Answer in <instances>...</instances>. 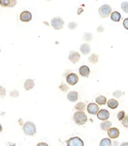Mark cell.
<instances>
[{
  "label": "cell",
  "mask_w": 128,
  "mask_h": 146,
  "mask_svg": "<svg viewBox=\"0 0 128 146\" xmlns=\"http://www.w3.org/2000/svg\"><path fill=\"white\" fill-rule=\"evenodd\" d=\"M73 120L77 125H84L88 120L85 112L83 111H77L73 115Z\"/></svg>",
  "instance_id": "obj_1"
},
{
  "label": "cell",
  "mask_w": 128,
  "mask_h": 146,
  "mask_svg": "<svg viewBox=\"0 0 128 146\" xmlns=\"http://www.w3.org/2000/svg\"><path fill=\"white\" fill-rule=\"evenodd\" d=\"M23 131L27 136H34L36 133V126L33 122H25L23 125Z\"/></svg>",
  "instance_id": "obj_2"
},
{
  "label": "cell",
  "mask_w": 128,
  "mask_h": 146,
  "mask_svg": "<svg viewBox=\"0 0 128 146\" xmlns=\"http://www.w3.org/2000/svg\"><path fill=\"white\" fill-rule=\"evenodd\" d=\"M98 13L100 18L105 19L109 17L111 14L112 13V9L109 4H103L102 6H100L98 9Z\"/></svg>",
  "instance_id": "obj_3"
},
{
  "label": "cell",
  "mask_w": 128,
  "mask_h": 146,
  "mask_svg": "<svg viewBox=\"0 0 128 146\" xmlns=\"http://www.w3.org/2000/svg\"><path fill=\"white\" fill-rule=\"evenodd\" d=\"M65 25L64 20L60 17H55L51 19V26L55 29H63Z\"/></svg>",
  "instance_id": "obj_4"
},
{
  "label": "cell",
  "mask_w": 128,
  "mask_h": 146,
  "mask_svg": "<svg viewBox=\"0 0 128 146\" xmlns=\"http://www.w3.org/2000/svg\"><path fill=\"white\" fill-rule=\"evenodd\" d=\"M67 146H84L83 140L79 137H72L66 141Z\"/></svg>",
  "instance_id": "obj_5"
},
{
  "label": "cell",
  "mask_w": 128,
  "mask_h": 146,
  "mask_svg": "<svg viewBox=\"0 0 128 146\" xmlns=\"http://www.w3.org/2000/svg\"><path fill=\"white\" fill-rule=\"evenodd\" d=\"M86 109H87V112L91 114V115H96L99 112V105L96 102H91V103H89L86 107Z\"/></svg>",
  "instance_id": "obj_6"
},
{
  "label": "cell",
  "mask_w": 128,
  "mask_h": 146,
  "mask_svg": "<svg viewBox=\"0 0 128 146\" xmlns=\"http://www.w3.org/2000/svg\"><path fill=\"white\" fill-rule=\"evenodd\" d=\"M79 82V77L75 73H70L66 76V82L71 86H75Z\"/></svg>",
  "instance_id": "obj_7"
},
{
  "label": "cell",
  "mask_w": 128,
  "mask_h": 146,
  "mask_svg": "<svg viewBox=\"0 0 128 146\" xmlns=\"http://www.w3.org/2000/svg\"><path fill=\"white\" fill-rule=\"evenodd\" d=\"M96 115H97L98 119L101 121H106V120H108V118L110 117V113L106 109H100Z\"/></svg>",
  "instance_id": "obj_8"
},
{
  "label": "cell",
  "mask_w": 128,
  "mask_h": 146,
  "mask_svg": "<svg viewBox=\"0 0 128 146\" xmlns=\"http://www.w3.org/2000/svg\"><path fill=\"white\" fill-rule=\"evenodd\" d=\"M68 58H69L71 62H72L73 64H75V63H78L80 61V55L77 51H71Z\"/></svg>",
  "instance_id": "obj_9"
},
{
  "label": "cell",
  "mask_w": 128,
  "mask_h": 146,
  "mask_svg": "<svg viewBox=\"0 0 128 146\" xmlns=\"http://www.w3.org/2000/svg\"><path fill=\"white\" fill-rule=\"evenodd\" d=\"M107 135L110 139H115L120 136V131L117 128H111L107 130Z\"/></svg>",
  "instance_id": "obj_10"
},
{
  "label": "cell",
  "mask_w": 128,
  "mask_h": 146,
  "mask_svg": "<svg viewBox=\"0 0 128 146\" xmlns=\"http://www.w3.org/2000/svg\"><path fill=\"white\" fill-rule=\"evenodd\" d=\"M19 19L22 22H29L32 20V14L29 11H23L19 15Z\"/></svg>",
  "instance_id": "obj_11"
},
{
  "label": "cell",
  "mask_w": 128,
  "mask_h": 146,
  "mask_svg": "<svg viewBox=\"0 0 128 146\" xmlns=\"http://www.w3.org/2000/svg\"><path fill=\"white\" fill-rule=\"evenodd\" d=\"M17 4V0H0V5L7 8H13Z\"/></svg>",
  "instance_id": "obj_12"
},
{
  "label": "cell",
  "mask_w": 128,
  "mask_h": 146,
  "mask_svg": "<svg viewBox=\"0 0 128 146\" xmlns=\"http://www.w3.org/2000/svg\"><path fill=\"white\" fill-rule=\"evenodd\" d=\"M79 73L83 77H88L90 76V70L89 66H81L79 68Z\"/></svg>",
  "instance_id": "obj_13"
},
{
  "label": "cell",
  "mask_w": 128,
  "mask_h": 146,
  "mask_svg": "<svg viewBox=\"0 0 128 146\" xmlns=\"http://www.w3.org/2000/svg\"><path fill=\"white\" fill-rule=\"evenodd\" d=\"M67 98L71 102H76L79 98V93L76 91H71L67 94Z\"/></svg>",
  "instance_id": "obj_14"
},
{
  "label": "cell",
  "mask_w": 128,
  "mask_h": 146,
  "mask_svg": "<svg viewBox=\"0 0 128 146\" xmlns=\"http://www.w3.org/2000/svg\"><path fill=\"white\" fill-rule=\"evenodd\" d=\"M80 53H81L82 55L86 56V55H88V54L90 53V50H91L90 45L88 44V43H84V44H82L80 45Z\"/></svg>",
  "instance_id": "obj_15"
},
{
  "label": "cell",
  "mask_w": 128,
  "mask_h": 146,
  "mask_svg": "<svg viewBox=\"0 0 128 146\" xmlns=\"http://www.w3.org/2000/svg\"><path fill=\"white\" fill-rule=\"evenodd\" d=\"M24 88L26 91L32 90L33 88H34V81L32 80V79H27L24 83Z\"/></svg>",
  "instance_id": "obj_16"
},
{
  "label": "cell",
  "mask_w": 128,
  "mask_h": 146,
  "mask_svg": "<svg viewBox=\"0 0 128 146\" xmlns=\"http://www.w3.org/2000/svg\"><path fill=\"white\" fill-rule=\"evenodd\" d=\"M100 127L102 130L104 131H107L109 129L112 128V122L108 121V120H106V121H102L100 124Z\"/></svg>",
  "instance_id": "obj_17"
},
{
  "label": "cell",
  "mask_w": 128,
  "mask_h": 146,
  "mask_svg": "<svg viewBox=\"0 0 128 146\" xmlns=\"http://www.w3.org/2000/svg\"><path fill=\"white\" fill-rule=\"evenodd\" d=\"M106 104H107V106L110 108H112V109H115L118 106H119V102L118 101L116 100V99H115V98H111V99H109L107 102H106Z\"/></svg>",
  "instance_id": "obj_18"
},
{
  "label": "cell",
  "mask_w": 128,
  "mask_h": 146,
  "mask_svg": "<svg viewBox=\"0 0 128 146\" xmlns=\"http://www.w3.org/2000/svg\"><path fill=\"white\" fill-rule=\"evenodd\" d=\"M110 16H111V19L113 22H119L121 20V14L119 12H117V11L112 12Z\"/></svg>",
  "instance_id": "obj_19"
},
{
  "label": "cell",
  "mask_w": 128,
  "mask_h": 146,
  "mask_svg": "<svg viewBox=\"0 0 128 146\" xmlns=\"http://www.w3.org/2000/svg\"><path fill=\"white\" fill-rule=\"evenodd\" d=\"M112 141L110 138H104L100 142V146H112Z\"/></svg>",
  "instance_id": "obj_20"
},
{
  "label": "cell",
  "mask_w": 128,
  "mask_h": 146,
  "mask_svg": "<svg viewBox=\"0 0 128 146\" xmlns=\"http://www.w3.org/2000/svg\"><path fill=\"white\" fill-rule=\"evenodd\" d=\"M96 102L99 105V106H101V105H105L106 102H107V99L105 96H99L96 98Z\"/></svg>",
  "instance_id": "obj_21"
},
{
  "label": "cell",
  "mask_w": 128,
  "mask_h": 146,
  "mask_svg": "<svg viewBox=\"0 0 128 146\" xmlns=\"http://www.w3.org/2000/svg\"><path fill=\"white\" fill-rule=\"evenodd\" d=\"M89 61L91 63V64H96L98 61H99V56L98 55H96V54H95V53H93L92 55H90V56H89Z\"/></svg>",
  "instance_id": "obj_22"
},
{
  "label": "cell",
  "mask_w": 128,
  "mask_h": 146,
  "mask_svg": "<svg viewBox=\"0 0 128 146\" xmlns=\"http://www.w3.org/2000/svg\"><path fill=\"white\" fill-rule=\"evenodd\" d=\"M75 109L77 111H84L85 109V103L83 102H79L75 104Z\"/></svg>",
  "instance_id": "obj_23"
},
{
  "label": "cell",
  "mask_w": 128,
  "mask_h": 146,
  "mask_svg": "<svg viewBox=\"0 0 128 146\" xmlns=\"http://www.w3.org/2000/svg\"><path fill=\"white\" fill-rule=\"evenodd\" d=\"M85 41H87V42H89V41H91L92 40V39H93V35L91 34V33H85L84 35H83V38H82Z\"/></svg>",
  "instance_id": "obj_24"
},
{
  "label": "cell",
  "mask_w": 128,
  "mask_h": 146,
  "mask_svg": "<svg viewBox=\"0 0 128 146\" xmlns=\"http://www.w3.org/2000/svg\"><path fill=\"white\" fill-rule=\"evenodd\" d=\"M121 9L125 12V13H127L128 14V2L127 1H126V2H122L121 3Z\"/></svg>",
  "instance_id": "obj_25"
},
{
  "label": "cell",
  "mask_w": 128,
  "mask_h": 146,
  "mask_svg": "<svg viewBox=\"0 0 128 146\" xmlns=\"http://www.w3.org/2000/svg\"><path fill=\"white\" fill-rule=\"evenodd\" d=\"M126 116V113L124 112V111H120V112H118V113H117V119L119 120V121H121V120L124 118V117Z\"/></svg>",
  "instance_id": "obj_26"
},
{
  "label": "cell",
  "mask_w": 128,
  "mask_h": 146,
  "mask_svg": "<svg viewBox=\"0 0 128 146\" xmlns=\"http://www.w3.org/2000/svg\"><path fill=\"white\" fill-rule=\"evenodd\" d=\"M122 95H123V92L121 91H120V90L115 91L113 92V97L115 98H120Z\"/></svg>",
  "instance_id": "obj_27"
},
{
  "label": "cell",
  "mask_w": 128,
  "mask_h": 146,
  "mask_svg": "<svg viewBox=\"0 0 128 146\" xmlns=\"http://www.w3.org/2000/svg\"><path fill=\"white\" fill-rule=\"evenodd\" d=\"M121 124L125 127V128H127L128 129V114H127L124 118L121 120Z\"/></svg>",
  "instance_id": "obj_28"
},
{
  "label": "cell",
  "mask_w": 128,
  "mask_h": 146,
  "mask_svg": "<svg viewBox=\"0 0 128 146\" xmlns=\"http://www.w3.org/2000/svg\"><path fill=\"white\" fill-rule=\"evenodd\" d=\"M77 23L76 22H70L69 24H68V28L70 29H76V27H77Z\"/></svg>",
  "instance_id": "obj_29"
},
{
  "label": "cell",
  "mask_w": 128,
  "mask_h": 146,
  "mask_svg": "<svg viewBox=\"0 0 128 146\" xmlns=\"http://www.w3.org/2000/svg\"><path fill=\"white\" fill-rule=\"evenodd\" d=\"M5 96H6V89L3 88V87L0 86V98H3Z\"/></svg>",
  "instance_id": "obj_30"
},
{
  "label": "cell",
  "mask_w": 128,
  "mask_h": 146,
  "mask_svg": "<svg viewBox=\"0 0 128 146\" xmlns=\"http://www.w3.org/2000/svg\"><path fill=\"white\" fill-rule=\"evenodd\" d=\"M59 88L62 92H66L69 90V87H68L66 84H64V83H62V84L59 87Z\"/></svg>",
  "instance_id": "obj_31"
},
{
  "label": "cell",
  "mask_w": 128,
  "mask_h": 146,
  "mask_svg": "<svg viewBox=\"0 0 128 146\" xmlns=\"http://www.w3.org/2000/svg\"><path fill=\"white\" fill-rule=\"evenodd\" d=\"M18 95H19V92H18V91H17V90H13V91L10 92V96L13 97V98H17V97H18Z\"/></svg>",
  "instance_id": "obj_32"
},
{
  "label": "cell",
  "mask_w": 128,
  "mask_h": 146,
  "mask_svg": "<svg viewBox=\"0 0 128 146\" xmlns=\"http://www.w3.org/2000/svg\"><path fill=\"white\" fill-rule=\"evenodd\" d=\"M123 27L128 30V18H126V19L123 20Z\"/></svg>",
  "instance_id": "obj_33"
},
{
  "label": "cell",
  "mask_w": 128,
  "mask_h": 146,
  "mask_svg": "<svg viewBox=\"0 0 128 146\" xmlns=\"http://www.w3.org/2000/svg\"><path fill=\"white\" fill-rule=\"evenodd\" d=\"M83 11H84V9H83L82 8H80V9L77 10V15H81V14L83 13Z\"/></svg>",
  "instance_id": "obj_34"
},
{
  "label": "cell",
  "mask_w": 128,
  "mask_h": 146,
  "mask_svg": "<svg viewBox=\"0 0 128 146\" xmlns=\"http://www.w3.org/2000/svg\"><path fill=\"white\" fill-rule=\"evenodd\" d=\"M36 146H49V145H48V144H46V143H44V142H40V143L37 144V145Z\"/></svg>",
  "instance_id": "obj_35"
},
{
  "label": "cell",
  "mask_w": 128,
  "mask_h": 146,
  "mask_svg": "<svg viewBox=\"0 0 128 146\" xmlns=\"http://www.w3.org/2000/svg\"><path fill=\"white\" fill-rule=\"evenodd\" d=\"M120 145H119V142L118 141H116V140H114V141H112V146H119Z\"/></svg>",
  "instance_id": "obj_36"
},
{
  "label": "cell",
  "mask_w": 128,
  "mask_h": 146,
  "mask_svg": "<svg viewBox=\"0 0 128 146\" xmlns=\"http://www.w3.org/2000/svg\"><path fill=\"white\" fill-rule=\"evenodd\" d=\"M104 31V28L102 27V26H99L98 28H97V32L98 33H101V32H103Z\"/></svg>",
  "instance_id": "obj_37"
},
{
  "label": "cell",
  "mask_w": 128,
  "mask_h": 146,
  "mask_svg": "<svg viewBox=\"0 0 128 146\" xmlns=\"http://www.w3.org/2000/svg\"><path fill=\"white\" fill-rule=\"evenodd\" d=\"M120 146H128V142H123L120 145Z\"/></svg>",
  "instance_id": "obj_38"
},
{
  "label": "cell",
  "mask_w": 128,
  "mask_h": 146,
  "mask_svg": "<svg viewBox=\"0 0 128 146\" xmlns=\"http://www.w3.org/2000/svg\"><path fill=\"white\" fill-rule=\"evenodd\" d=\"M18 122H19V123H20V125H22V126H23V125L24 124V123H23V119H22V118H20V119L18 120Z\"/></svg>",
  "instance_id": "obj_39"
},
{
  "label": "cell",
  "mask_w": 128,
  "mask_h": 146,
  "mask_svg": "<svg viewBox=\"0 0 128 146\" xmlns=\"http://www.w3.org/2000/svg\"><path fill=\"white\" fill-rule=\"evenodd\" d=\"M2 130H3V128H2V125L0 124V132H2Z\"/></svg>",
  "instance_id": "obj_40"
},
{
  "label": "cell",
  "mask_w": 128,
  "mask_h": 146,
  "mask_svg": "<svg viewBox=\"0 0 128 146\" xmlns=\"http://www.w3.org/2000/svg\"><path fill=\"white\" fill-rule=\"evenodd\" d=\"M46 1H49H49H51V0H46Z\"/></svg>",
  "instance_id": "obj_41"
},
{
  "label": "cell",
  "mask_w": 128,
  "mask_h": 146,
  "mask_svg": "<svg viewBox=\"0 0 128 146\" xmlns=\"http://www.w3.org/2000/svg\"><path fill=\"white\" fill-rule=\"evenodd\" d=\"M11 146H15V145H11Z\"/></svg>",
  "instance_id": "obj_42"
}]
</instances>
